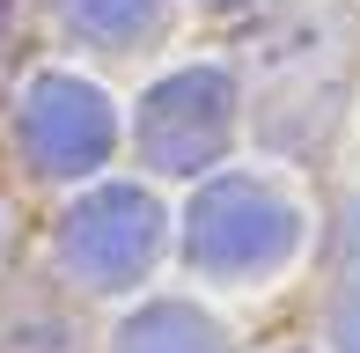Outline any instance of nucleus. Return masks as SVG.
<instances>
[{
	"label": "nucleus",
	"instance_id": "39448f33",
	"mask_svg": "<svg viewBox=\"0 0 360 353\" xmlns=\"http://www.w3.org/2000/svg\"><path fill=\"white\" fill-rule=\"evenodd\" d=\"M118 353H228L214 316H199L191 302H155L118 331Z\"/></svg>",
	"mask_w": 360,
	"mask_h": 353
},
{
	"label": "nucleus",
	"instance_id": "20e7f679",
	"mask_svg": "<svg viewBox=\"0 0 360 353\" xmlns=\"http://www.w3.org/2000/svg\"><path fill=\"white\" fill-rule=\"evenodd\" d=\"M22 155L52 176H81L110 155V103L74 74H37L22 96Z\"/></svg>",
	"mask_w": 360,
	"mask_h": 353
},
{
	"label": "nucleus",
	"instance_id": "423d86ee",
	"mask_svg": "<svg viewBox=\"0 0 360 353\" xmlns=\"http://www.w3.org/2000/svg\"><path fill=\"white\" fill-rule=\"evenodd\" d=\"M59 15L96 44H140L155 30V0H59Z\"/></svg>",
	"mask_w": 360,
	"mask_h": 353
},
{
	"label": "nucleus",
	"instance_id": "0eeeda50",
	"mask_svg": "<svg viewBox=\"0 0 360 353\" xmlns=\"http://www.w3.org/2000/svg\"><path fill=\"white\" fill-rule=\"evenodd\" d=\"M331 339H338V353H360V272L338 287V302H331Z\"/></svg>",
	"mask_w": 360,
	"mask_h": 353
},
{
	"label": "nucleus",
	"instance_id": "7ed1b4c3",
	"mask_svg": "<svg viewBox=\"0 0 360 353\" xmlns=\"http://www.w3.org/2000/svg\"><path fill=\"white\" fill-rule=\"evenodd\" d=\"M228 118H236V89L221 67H184L140 103V148L155 169H206L228 148Z\"/></svg>",
	"mask_w": 360,
	"mask_h": 353
},
{
	"label": "nucleus",
	"instance_id": "f257e3e1",
	"mask_svg": "<svg viewBox=\"0 0 360 353\" xmlns=\"http://www.w3.org/2000/svg\"><path fill=\"white\" fill-rule=\"evenodd\" d=\"M294 243H302V214L250 176H221L191 199V258L206 272L250 280V272H272Z\"/></svg>",
	"mask_w": 360,
	"mask_h": 353
},
{
	"label": "nucleus",
	"instance_id": "f03ea898",
	"mask_svg": "<svg viewBox=\"0 0 360 353\" xmlns=\"http://www.w3.org/2000/svg\"><path fill=\"white\" fill-rule=\"evenodd\" d=\"M59 250H67V265L81 272V280L125 287V280H140L147 258L162 250V214H155L147 191L103 184V191H89V199L59 221Z\"/></svg>",
	"mask_w": 360,
	"mask_h": 353
}]
</instances>
